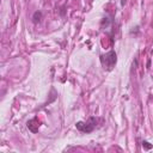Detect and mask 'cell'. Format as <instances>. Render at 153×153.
Wrapping results in <instances>:
<instances>
[{
  "label": "cell",
  "instance_id": "obj_2",
  "mask_svg": "<svg viewBox=\"0 0 153 153\" xmlns=\"http://www.w3.org/2000/svg\"><path fill=\"white\" fill-rule=\"evenodd\" d=\"M96 123H97V118L96 117H90L87 120V122H81L80 121L75 124V127H76L78 130H80L82 133H91V131L94 130Z\"/></svg>",
  "mask_w": 153,
  "mask_h": 153
},
{
  "label": "cell",
  "instance_id": "obj_3",
  "mask_svg": "<svg viewBox=\"0 0 153 153\" xmlns=\"http://www.w3.org/2000/svg\"><path fill=\"white\" fill-rule=\"evenodd\" d=\"M42 17H43L42 12H41V11H36V12L32 14V20H33V23H39V22L42 20Z\"/></svg>",
  "mask_w": 153,
  "mask_h": 153
},
{
  "label": "cell",
  "instance_id": "obj_1",
  "mask_svg": "<svg viewBox=\"0 0 153 153\" xmlns=\"http://www.w3.org/2000/svg\"><path fill=\"white\" fill-rule=\"evenodd\" d=\"M100 62H102V66L104 67V69L111 71L115 67L116 62H117V55H116V53L114 50H110L105 55H100Z\"/></svg>",
  "mask_w": 153,
  "mask_h": 153
},
{
  "label": "cell",
  "instance_id": "obj_5",
  "mask_svg": "<svg viewBox=\"0 0 153 153\" xmlns=\"http://www.w3.org/2000/svg\"><path fill=\"white\" fill-rule=\"evenodd\" d=\"M126 2H127V0H121V5H122V6H124Z\"/></svg>",
  "mask_w": 153,
  "mask_h": 153
},
{
  "label": "cell",
  "instance_id": "obj_4",
  "mask_svg": "<svg viewBox=\"0 0 153 153\" xmlns=\"http://www.w3.org/2000/svg\"><path fill=\"white\" fill-rule=\"evenodd\" d=\"M142 146H143L146 149H151V148H152V145H149V142H148V141H146V140H143V141H142Z\"/></svg>",
  "mask_w": 153,
  "mask_h": 153
}]
</instances>
